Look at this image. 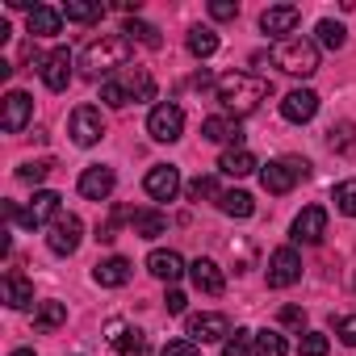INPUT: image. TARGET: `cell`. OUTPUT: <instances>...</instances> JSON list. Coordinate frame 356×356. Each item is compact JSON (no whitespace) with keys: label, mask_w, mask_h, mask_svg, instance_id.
Instances as JSON below:
<instances>
[{"label":"cell","mask_w":356,"mask_h":356,"mask_svg":"<svg viewBox=\"0 0 356 356\" xmlns=\"http://www.w3.org/2000/svg\"><path fill=\"white\" fill-rule=\"evenodd\" d=\"M268 92H273V84H268L264 76H256V72H227V76L214 80V97L222 101V109H227L231 118L256 113Z\"/></svg>","instance_id":"cell-1"},{"label":"cell","mask_w":356,"mask_h":356,"mask_svg":"<svg viewBox=\"0 0 356 356\" xmlns=\"http://www.w3.org/2000/svg\"><path fill=\"white\" fill-rule=\"evenodd\" d=\"M130 59H134V42H130L126 34H101V38H92V42L84 47L80 67H84L88 80H101V76L109 80V72L130 67Z\"/></svg>","instance_id":"cell-2"},{"label":"cell","mask_w":356,"mask_h":356,"mask_svg":"<svg viewBox=\"0 0 356 356\" xmlns=\"http://www.w3.org/2000/svg\"><path fill=\"white\" fill-rule=\"evenodd\" d=\"M101 101L109 109H126L130 101H155V80L147 67H126L122 76L101 80Z\"/></svg>","instance_id":"cell-3"},{"label":"cell","mask_w":356,"mask_h":356,"mask_svg":"<svg viewBox=\"0 0 356 356\" xmlns=\"http://www.w3.org/2000/svg\"><path fill=\"white\" fill-rule=\"evenodd\" d=\"M273 63L285 72V76H314L318 72V47L310 38H281L273 47Z\"/></svg>","instance_id":"cell-4"},{"label":"cell","mask_w":356,"mask_h":356,"mask_svg":"<svg viewBox=\"0 0 356 356\" xmlns=\"http://www.w3.org/2000/svg\"><path fill=\"white\" fill-rule=\"evenodd\" d=\"M310 176V163L306 159H298V155H281V159H273V163H264L260 168V185L268 189V193H289L298 181H306Z\"/></svg>","instance_id":"cell-5"},{"label":"cell","mask_w":356,"mask_h":356,"mask_svg":"<svg viewBox=\"0 0 356 356\" xmlns=\"http://www.w3.org/2000/svg\"><path fill=\"white\" fill-rule=\"evenodd\" d=\"M147 134H151L155 143H176V138L185 134V109H181V105H172V101L155 105L151 118H147Z\"/></svg>","instance_id":"cell-6"},{"label":"cell","mask_w":356,"mask_h":356,"mask_svg":"<svg viewBox=\"0 0 356 356\" xmlns=\"http://www.w3.org/2000/svg\"><path fill=\"white\" fill-rule=\"evenodd\" d=\"M67 130H72V143H76V147H92V143L105 138V118H101L97 105H80V109L72 113Z\"/></svg>","instance_id":"cell-7"},{"label":"cell","mask_w":356,"mask_h":356,"mask_svg":"<svg viewBox=\"0 0 356 356\" xmlns=\"http://www.w3.org/2000/svg\"><path fill=\"white\" fill-rule=\"evenodd\" d=\"M80 239H84V222H80L76 214H59V218L51 222V231H47V243H51L55 256H72V252L80 248Z\"/></svg>","instance_id":"cell-8"},{"label":"cell","mask_w":356,"mask_h":356,"mask_svg":"<svg viewBox=\"0 0 356 356\" xmlns=\"http://www.w3.org/2000/svg\"><path fill=\"white\" fill-rule=\"evenodd\" d=\"M302 281V260L293 248H277L268 256V289H289Z\"/></svg>","instance_id":"cell-9"},{"label":"cell","mask_w":356,"mask_h":356,"mask_svg":"<svg viewBox=\"0 0 356 356\" xmlns=\"http://www.w3.org/2000/svg\"><path fill=\"white\" fill-rule=\"evenodd\" d=\"M59 193H51V189H42V193H34V202L26 206V210H17V222L26 227V231H34V227H42V222H55L63 210H59Z\"/></svg>","instance_id":"cell-10"},{"label":"cell","mask_w":356,"mask_h":356,"mask_svg":"<svg viewBox=\"0 0 356 356\" xmlns=\"http://www.w3.org/2000/svg\"><path fill=\"white\" fill-rule=\"evenodd\" d=\"M113 185H118V176H113V168H105V163H92V168H84L80 172V197H88V202H105L109 193H113Z\"/></svg>","instance_id":"cell-11"},{"label":"cell","mask_w":356,"mask_h":356,"mask_svg":"<svg viewBox=\"0 0 356 356\" xmlns=\"http://www.w3.org/2000/svg\"><path fill=\"white\" fill-rule=\"evenodd\" d=\"M143 189H147V197H151V202H172L176 193H181V172H176L172 163H159V168H151V172H147Z\"/></svg>","instance_id":"cell-12"},{"label":"cell","mask_w":356,"mask_h":356,"mask_svg":"<svg viewBox=\"0 0 356 356\" xmlns=\"http://www.w3.org/2000/svg\"><path fill=\"white\" fill-rule=\"evenodd\" d=\"M72 80V51L67 47H55L51 55H42V84L51 92H63Z\"/></svg>","instance_id":"cell-13"},{"label":"cell","mask_w":356,"mask_h":356,"mask_svg":"<svg viewBox=\"0 0 356 356\" xmlns=\"http://www.w3.org/2000/svg\"><path fill=\"white\" fill-rule=\"evenodd\" d=\"M323 235H327V210L323 206H306L293 218V239L298 243H323Z\"/></svg>","instance_id":"cell-14"},{"label":"cell","mask_w":356,"mask_h":356,"mask_svg":"<svg viewBox=\"0 0 356 356\" xmlns=\"http://www.w3.org/2000/svg\"><path fill=\"white\" fill-rule=\"evenodd\" d=\"M231 335V318L227 314H193L189 318V339L193 343H214Z\"/></svg>","instance_id":"cell-15"},{"label":"cell","mask_w":356,"mask_h":356,"mask_svg":"<svg viewBox=\"0 0 356 356\" xmlns=\"http://www.w3.org/2000/svg\"><path fill=\"white\" fill-rule=\"evenodd\" d=\"M30 113H34V101H30V92H9L5 97V113H0V126H5L9 134H17V130H26V122H30Z\"/></svg>","instance_id":"cell-16"},{"label":"cell","mask_w":356,"mask_h":356,"mask_svg":"<svg viewBox=\"0 0 356 356\" xmlns=\"http://www.w3.org/2000/svg\"><path fill=\"white\" fill-rule=\"evenodd\" d=\"M147 268H151V277H159V281H168V285H176V281L189 273L185 260H181V252H172V248H168V252H163V248L151 252V256H147Z\"/></svg>","instance_id":"cell-17"},{"label":"cell","mask_w":356,"mask_h":356,"mask_svg":"<svg viewBox=\"0 0 356 356\" xmlns=\"http://www.w3.org/2000/svg\"><path fill=\"white\" fill-rule=\"evenodd\" d=\"M314 113H318V97H314L310 88L285 92V101H281V118H285V122H310Z\"/></svg>","instance_id":"cell-18"},{"label":"cell","mask_w":356,"mask_h":356,"mask_svg":"<svg viewBox=\"0 0 356 356\" xmlns=\"http://www.w3.org/2000/svg\"><path fill=\"white\" fill-rule=\"evenodd\" d=\"M189 281H193V289H202V293H210V298H218V293L227 289V277H222V268H218L214 260H193V264H189Z\"/></svg>","instance_id":"cell-19"},{"label":"cell","mask_w":356,"mask_h":356,"mask_svg":"<svg viewBox=\"0 0 356 356\" xmlns=\"http://www.w3.org/2000/svg\"><path fill=\"white\" fill-rule=\"evenodd\" d=\"M302 22V9L298 5H273L260 13V30L264 34H293V26Z\"/></svg>","instance_id":"cell-20"},{"label":"cell","mask_w":356,"mask_h":356,"mask_svg":"<svg viewBox=\"0 0 356 356\" xmlns=\"http://www.w3.org/2000/svg\"><path fill=\"white\" fill-rule=\"evenodd\" d=\"M130 260L126 256H109V260H101L97 268H92V281L101 285V289H122L126 281H130Z\"/></svg>","instance_id":"cell-21"},{"label":"cell","mask_w":356,"mask_h":356,"mask_svg":"<svg viewBox=\"0 0 356 356\" xmlns=\"http://www.w3.org/2000/svg\"><path fill=\"white\" fill-rule=\"evenodd\" d=\"M109 343L122 352V356H147V335L130 323H109Z\"/></svg>","instance_id":"cell-22"},{"label":"cell","mask_w":356,"mask_h":356,"mask_svg":"<svg viewBox=\"0 0 356 356\" xmlns=\"http://www.w3.org/2000/svg\"><path fill=\"white\" fill-rule=\"evenodd\" d=\"M202 134L210 138V143H235V147H243V130H239V118H206L202 122Z\"/></svg>","instance_id":"cell-23"},{"label":"cell","mask_w":356,"mask_h":356,"mask_svg":"<svg viewBox=\"0 0 356 356\" xmlns=\"http://www.w3.org/2000/svg\"><path fill=\"white\" fill-rule=\"evenodd\" d=\"M0 298H5L13 310H26L34 302V285L22 277V273H5V281H0Z\"/></svg>","instance_id":"cell-24"},{"label":"cell","mask_w":356,"mask_h":356,"mask_svg":"<svg viewBox=\"0 0 356 356\" xmlns=\"http://www.w3.org/2000/svg\"><path fill=\"white\" fill-rule=\"evenodd\" d=\"M63 26V9H51V5H34L30 9V34L34 38H55Z\"/></svg>","instance_id":"cell-25"},{"label":"cell","mask_w":356,"mask_h":356,"mask_svg":"<svg viewBox=\"0 0 356 356\" xmlns=\"http://www.w3.org/2000/svg\"><path fill=\"white\" fill-rule=\"evenodd\" d=\"M218 168H222L227 176H235V181H243V176H252L260 163H256V155H252L248 147H235V151H227V155L218 159Z\"/></svg>","instance_id":"cell-26"},{"label":"cell","mask_w":356,"mask_h":356,"mask_svg":"<svg viewBox=\"0 0 356 356\" xmlns=\"http://www.w3.org/2000/svg\"><path fill=\"white\" fill-rule=\"evenodd\" d=\"M218 210L231 214V218H252V214H256V202H252V193H243V189H227V193L218 197Z\"/></svg>","instance_id":"cell-27"},{"label":"cell","mask_w":356,"mask_h":356,"mask_svg":"<svg viewBox=\"0 0 356 356\" xmlns=\"http://www.w3.org/2000/svg\"><path fill=\"white\" fill-rule=\"evenodd\" d=\"M67 323V306L63 302H42L34 310V331H59Z\"/></svg>","instance_id":"cell-28"},{"label":"cell","mask_w":356,"mask_h":356,"mask_svg":"<svg viewBox=\"0 0 356 356\" xmlns=\"http://www.w3.org/2000/svg\"><path fill=\"white\" fill-rule=\"evenodd\" d=\"M122 34H126L130 42H143L147 51H159V47H163V38H159V30H155V26H147V22H138V17H130V22L122 26Z\"/></svg>","instance_id":"cell-29"},{"label":"cell","mask_w":356,"mask_h":356,"mask_svg":"<svg viewBox=\"0 0 356 356\" xmlns=\"http://www.w3.org/2000/svg\"><path fill=\"white\" fill-rule=\"evenodd\" d=\"M130 222H134V235H143V239H155L168 231V218L155 210H138V214H130Z\"/></svg>","instance_id":"cell-30"},{"label":"cell","mask_w":356,"mask_h":356,"mask_svg":"<svg viewBox=\"0 0 356 356\" xmlns=\"http://www.w3.org/2000/svg\"><path fill=\"white\" fill-rule=\"evenodd\" d=\"M252 352H256V331H248V327H235L222 339V356H252Z\"/></svg>","instance_id":"cell-31"},{"label":"cell","mask_w":356,"mask_h":356,"mask_svg":"<svg viewBox=\"0 0 356 356\" xmlns=\"http://www.w3.org/2000/svg\"><path fill=\"white\" fill-rule=\"evenodd\" d=\"M189 51H193L197 59H210V55L218 51V34H214L210 26H193V30H189Z\"/></svg>","instance_id":"cell-32"},{"label":"cell","mask_w":356,"mask_h":356,"mask_svg":"<svg viewBox=\"0 0 356 356\" xmlns=\"http://www.w3.org/2000/svg\"><path fill=\"white\" fill-rule=\"evenodd\" d=\"M101 13H105L101 0H67V5H63V17L67 22H97Z\"/></svg>","instance_id":"cell-33"},{"label":"cell","mask_w":356,"mask_h":356,"mask_svg":"<svg viewBox=\"0 0 356 356\" xmlns=\"http://www.w3.org/2000/svg\"><path fill=\"white\" fill-rule=\"evenodd\" d=\"M327 143H331V151H339V155H352V151H356V126H352V122H339V126H331Z\"/></svg>","instance_id":"cell-34"},{"label":"cell","mask_w":356,"mask_h":356,"mask_svg":"<svg viewBox=\"0 0 356 356\" xmlns=\"http://www.w3.org/2000/svg\"><path fill=\"white\" fill-rule=\"evenodd\" d=\"M289 343L281 331H256V356H285Z\"/></svg>","instance_id":"cell-35"},{"label":"cell","mask_w":356,"mask_h":356,"mask_svg":"<svg viewBox=\"0 0 356 356\" xmlns=\"http://www.w3.org/2000/svg\"><path fill=\"white\" fill-rule=\"evenodd\" d=\"M314 34H318V42H323L327 51H339V47L348 42V30H343L339 22H331V17H327V22H318V30H314Z\"/></svg>","instance_id":"cell-36"},{"label":"cell","mask_w":356,"mask_h":356,"mask_svg":"<svg viewBox=\"0 0 356 356\" xmlns=\"http://www.w3.org/2000/svg\"><path fill=\"white\" fill-rule=\"evenodd\" d=\"M51 168H55L51 159H30V163H22V168H17V176H22L26 185H42L47 176H51Z\"/></svg>","instance_id":"cell-37"},{"label":"cell","mask_w":356,"mask_h":356,"mask_svg":"<svg viewBox=\"0 0 356 356\" xmlns=\"http://www.w3.org/2000/svg\"><path fill=\"white\" fill-rule=\"evenodd\" d=\"M335 210L348 214V218H356V181H339L335 185Z\"/></svg>","instance_id":"cell-38"},{"label":"cell","mask_w":356,"mask_h":356,"mask_svg":"<svg viewBox=\"0 0 356 356\" xmlns=\"http://www.w3.org/2000/svg\"><path fill=\"white\" fill-rule=\"evenodd\" d=\"M327 335L323 331H306L302 339H298V356H327Z\"/></svg>","instance_id":"cell-39"},{"label":"cell","mask_w":356,"mask_h":356,"mask_svg":"<svg viewBox=\"0 0 356 356\" xmlns=\"http://www.w3.org/2000/svg\"><path fill=\"white\" fill-rule=\"evenodd\" d=\"M189 197H193V202H206V197L218 202L222 193H218V181H214V176H197V181H189Z\"/></svg>","instance_id":"cell-40"},{"label":"cell","mask_w":356,"mask_h":356,"mask_svg":"<svg viewBox=\"0 0 356 356\" xmlns=\"http://www.w3.org/2000/svg\"><path fill=\"white\" fill-rule=\"evenodd\" d=\"M335 335H339V343L356 348V314H343V318L335 323Z\"/></svg>","instance_id":"cell-41"},{"label":"cell","mask_w":356,"mask_h":356,"mask_svg":"<svg viewBox=\"0 0 356 356\" xmlns=\"http://www.w3.org/2000/svg\"><path fill=\"white\" fill-rule=\"evenodd\" d=\"M210 17H214V22H235V17H239V5H235V0H214V5H210Z\"/></svg>","instance_id":"cell-42"},{"label":"cell","mask_w":356,"mask_h":356,"mask_svg":"<svg viewBox=\"0 0 356 356\" xmlns=\"http://www.w3.org/2000/svg\"><path fill=\"white\" fill-rule=\"evenodd\" d=\"M159 356H202V352H197V343H193V339H172Z\"/></svg>","instance_id":"cell-43"},{"label":"cell","mask_w":356,"mask_h":356,"mask_svg":"<svg viewBox=\"0 0 356 356\" xmlns=\"http://www.w3.org/2000/svg\"><path fill=\"white\" fill-rule=\"evenodd\" d=\"M163 302H168V314H185V302H189V298H185L181 289H168V298H163Z\"/></svg>","instance_id":"cell-44"},{"label":"cell","mask_w":356,"mask_h":356,"mask_svg":"<svg viewBox=\"0 0 356 356\" xmlns=\"http://www.w3.org/2000/svg\"><path fill=\"white\" fill-rule=\"evenodd\" d=\"M281 323H285V327H306V314H302L298 306H285V310H281Z\"/></svg>","instance_id":"cell-45"},{"label":"cell","mask_w":356,"mask_h":356,"mask_svg":"<svg viewBox=\"0 0 356 356\" xmlns=\"http://www.w3.org/2000/svg\"><path fill=\"white\" fill-rule=\"evenodd\" d=\"M13 356H34V352H30V348H17V352H13Z\"/></svg>","instance_id":"cell-46"}]
</instances>
